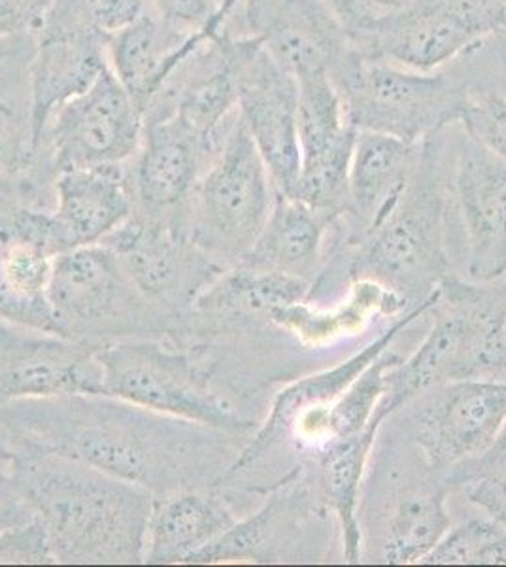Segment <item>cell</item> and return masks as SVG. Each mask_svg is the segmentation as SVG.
<instances>
[{"mask_svg": "<svg viewBox=\"0 0 506 567\" xmlns=\"http://www.w3.org/2000/svg\"><path fill=\"white\" fill-rule=\"evenodd\" d=\"M0 430L13 454L76 460L155 497L218 486L240 452L235 433L104 392L13 401Z\"/></svg>", "mask_w": 506, "mask_h": 567, "instance_id": "cell-1", "label": "cell"}, {"mask_svg": "<svg viewBox=\"0 0 506 567\" xmlns=\"http://www.w3.org/2000/svg\"><path fill=\"white\" fill-rule=\"evenodd\" d=\"M10 473L42 524L55 564H144L152 492L58 454H13Z\"/></svg>", "mask_w": 506, "mask_h": 567, "instance_id": "cell-2", "label": "cell"}, {"mask_svg": "<svg viewBox=\"0 0 506 567\" xmlns=\"http://www.w3.org/2000/svg\"><path fill=\"white\" fill-rule=\"evenodd\" d=\"M331 80L355 130L411 144L459 125L471 87L462 59L441 71L420 72L366 55L355 44Z\"/></svg>", "mask_w": 506, "mask_h": 567, "instance_id": "cell-3", "label": "cell"}, {"mask_svg": "<svg viewBox=\"0 0 506 567\" xmlns=\"http://www.w3.org/2000/svg\"><path fill=\"white\" fill-rule=\"evenodd\" d=\"M53 331L99 350L127 341H167L182 320L142 296L106 245L80 246L53 261Z\"/></svg>", "mask_w": 506, "mask_h": 567, "instance_id": "cell-4", "label": "cell"}, {"mask_svg": "<svg viewBox=\"0 0 506 567\" xmlns=\"http://www.w3.org/2000/svg\"><path fill=\"white\" fill-rule=\"evenodd\" d=\"M448 208L444 130L422 142V157L395 210L366 233L353 258V280H374L409 297L436 290L444 277V216Z\"/></svg>", "mask_w": 506, "mask_h": 567, "instance_id": "cell-5", "label": "cell"}, {"mask_svg": "<svg viewBox=\"0 0 506 567\" xmlns=\"http://www.w3.org/2000/svg\"><path fill=\"white\" fill-rule=\"evenodd\" d=\"M103 392L161 413L244 435L254 430L242 400L197 352L171 341H127L96 350Z\"/></svg>", "mask_w": 506, "mask_h": 567, "instance_id": "cell-6", "label": "cell"}, {"mask_svg": "<svg viewBox=\"0 0 506 567\" xmlns=\"http://www.w3.org/2000/svg\"><path fill=\"white\" fill-rule=\"evenodd\" d=\"M275 181L240 117H233L193 192L187 235L219 264H240L275 207Z\"/></svg>", "mask_w": 506, "mask_h": 567, "instance_id": "cell-7", "label": "cell"}, {"mask_svg": "<svg viewBox=\"0 0 506 567\" xmlns=\"http://www.w3.org/2000/svg\"><path fill=\"white\" fill-rule=\"evenodd\" d=\"M144 114L112 69L48 122L29 175L53 187L72 168L123 165L135 157L144 136Z\"/></svg>", "mask_w": 506, "mask_h": 567, "instance_id": "cell-8", "label": "cell"}, {"mask_svg": "<svg viewBox=\"0 0 506 567\" xmlns=\"http://www.w3.org/2000/svg\"><path fill=\"white\" fill-rule=\"evenodd\" d=\"M503 10L505 0H412L352 40L361 52L393 65L441 71L503 33Z\"/></svg>", "mask_w": 506, "mask_h": 567, "instance_id": "cell-9", "label": "cell"}, {"mask_svg": "<svg viewBox=\"0 0 506 567\" xmlns=\"http://www.w3.org/2000/svg\"><path fill=\"white\" fill-rule=\"evenodd\" d=\"M506 373V312L468 305L438 318L430 337L385 374L376 413L388 419L397 409L450 382L494 379Z\"/></svg>", "mask_w": 506, "mask_h": 567, "instance_id": "cell-10", "label": "cell"}, {"mask_svg": "<svg viewBox=\"0 0 506 567\" xmlns=\"http://www.w3.org/2000/svg\"><path fill=\"white\" fill-rule=\"evenodd\" d=\"M446 155L450 207L465 240V272L471 282H494L506 272V159L473 141L457 125Z\"/></svg>", "mask_w": 506, "mask_h": 567, "instance_id": "cell-11", "label": "cell"}, {"mask_svg": "<svg viewBox=\"0 0 506 567\" xmlns=\"http://www.w3.org/2000/svg\"><path fill=\"white\" fill-rule=\"evenodd\" d=\"M101 245L116 251L142 296L176 320L189 315L199 297L231 269L200 250L186 233L135 213Z\"/></svg>", "mask_w": 506, "mask_h": 567, "instance_id": "cell-12", "label": "cell"}, {"mask_svg": "<svg viewBox=\"0 0 506 567\" xmlns=\"http://www.w3.org/2000/svg\"><path fill=\"white\" fill-rule=\"evenodd\" d=\"M264 45L297 80L333 74L352 52V34L328 0H242L225 27Z\"/></svg>", "mask_w": 506, "mask_h": 567, "instance_id": "cell-13", "label": "cell"}, {"mask_svg": "<svg viewBox=\"0 0 506 567\" xmlns=\"http://www.w3.org/2000/svg\"><path fill=\"white\" fill-rule=\"evenodd\" d=\"M221 138L208 141L178 116L146 123L141 148L128 162L135 214L187 235L193 192Z\"/></svg>", "mask_w": 506, "mask_h": 567, "instance_id": "cell-14", "label": "cell"}, {"mask_svg": "<svg viewBox=\"0 0 506 567\" xmlns=\"http://www.w3.org/2000/svg\"><path fill=\"white\" fill-rule=\"evenodd\" d=\"M506 424V381L436 386L414 416V441L433 467L465 465L494 445Z\"/></svg>", "mask_w": 506, "mask_h": 567, "instance_id": "cell-15", "label": "cell"}, {"mask_svg": "<svg viewBox=\"0 0 506 567\" xmlns=\"http://www.w3.org/2000/svg\"><path fill=\"white\" fill-rule=\"evenodd\" d=\"M95 392H103L96 350L52 331L0 320V406Z\"/></svg>", "mask_w": 506, "mask_h": 567, "instance_id": "cell-16", "label": "cell"}, {"mask_svg": "<svg viewBox=\"0 0 506 567\" xmlns=\"http://www.w3.org/2000/svg\"><path fill=\"white\" fill-rule=\"evenodd\" d=\"M32 40L29 93L37 150L53 114L90 90L110 65L109 39L59 13H48Z\"/></svg>", "mask_w": 506, "mask_h": 567, "instance_id": "cell-17", "label": "cell"}, {"mask_svg": "<svg viewBox=\"0 0 506 567\" xmlns=\"http://www.w3.org/2000/svg\"><path fill=\"white\" fill-rule=\"evenodd\" d=\"M299 82L301 171L296 192L301 199L328 207L344 199L358 130L347 116L339 90L329 74Z\"/></svg>", "mask_w": 506, "mask_h": 567, "instance_id": "cell-18", "label": "cell"}, {"mask_svg": "<svg viewBox=\"0 0 506 567\" xmlns=\"http://www.w3.org/2000/svg\"><path fill=\"white\" fill-rule=\"evenodd\" d=\"M299 82L261 50L240 78L238 112L269 167L278 194L291 195L301 171Z\"/></svg>", "mask_w": 506, "mask_h": 567, "instance_id": "cell-19", "label": "cell"}, {"mask_svg": "<svg viewBox=\"0 0 506 567\" xmlns=\"http://www.w3.org/2000/svg\"><path fill=\"white\" fill-rule=\"evenodd\" d=\"M441 297H443V286H438L435 291H431L430 296L422 299L420 305L412 309V312L399 318L397 322L393 323L388 331H384L379 339L369 342L365 349L352 355L350 360L342 361L337 368L328 369L323 373L307 377V379L296 382L293 386L286 388L283 392L278 393L275 403L270 406V414L265 420V424L257 430L250 443L238 452L237 458H235L221 481L238 477L246 471H250L272 449L282 445L289 424L299 414L304 413L308 409L329 405L331 401L337 400L340 393L344 392L358 379L359 374L371 365L372 361L376 360L380 354H384L385 350H390L391 342L397 339L401 331L409 328L416 318L422 317L423 312L436 307Z\"/></svg>", "mask_w": 506, "mask_h": 567, "instance_id": "cell-20", "label": "cell"}, {"mask_svg": "<svg viewBox=\"0 0 506 567\" xmlns=\"http://www.w3.org/2000/svg\"><path fill=\"white\" fill-rule=\"evenodd\" d=\"M422 157V142L411 144L395 136L358 131L348 176V208L358 240L382 226L411 186Z\"/></svg>", "mask_w": 506, "mask_h": 567, "instance_id": "cell-21", "label": "cell"}, {"mask_svg": "<svg viewBox=\"0 0 506 567\" xmlns=\"http://www.w3.org/2000/svg\"><path fill=\"white\" fill-rule=\"evenodd\" d=\"M53 192V218L69 250L101 245L135 213L128 163L64 171Z\"/></svg>", "mask_w": 506, "mask_h": 567, "instance_id": "cell-22", "label": "cell"}, {"mask_svg": "<svg viewBox=\"0 0 506 567\" xmlns=\"http://www.w3.org/2000/svg\"><path fill=\"white\" fill-rule=\"evenodd\" d=\"M214 31L221 29L186 31L161 20L148 8L138 20L110 37V69L144 114L179 63Z\"/></svg>", "mask_w": 506, "mask_h": 567, "instance_id": "cell-23", "label": "cell"}, {"mask_svg": "<svg viewBox=\"0 0 506 567\" xmlns=\"http://www.w3.org/2000/svg\"><path fill=\"white\" fill-rule=\"evenodd\" d=\"M238 523L221 488H197L155 497L144 564H187Z\"/></svg>", "mask_w": 506, "mask_h": 567, "instance_id": "cell-24", "label": "cell"}, {"mask_svg": "<svg viewBox=\"0 0 506 567\" xmlns=\"http://www.w3.org/2000/svg\"><path fill=\"white\" fill-rule=\"evenodd\" d=\"M334 219L302 200L276 194L264 233L240 264L308 280L320 261L326 229Z\"/></svg>", "mask_w": 506, "mask_h": 567, "instance_id": "cell-25", "label": "cell"}, {"mask_svg": "<svg viewBox=\"0 0 506 567\" xmlns=\"http://www.w3.org/2000/svg\"><path fill=\"white\" fill-rule=\"evenodd\" d=\"M409 299L374 280H353L344 303L333 310L312 309L304 301L270 310L269 322L296 333L308 347H323L353 336L379 315H397Z\"/></svg>", "mask_w": 506, "mask_h": 567, "instance_id": "cell-26", "label": "cell"}, {"mask_svg": "<svg viewBox=\"0 0 506 567\" xmlns=\"http://www.w3.org/2000/svg\"><path fill=\"white\" fill-rule=\"evenodd\" d=\"M401 358L385 350L371 365L359 374L350 386L329 405L308 409L299 414L283 439H293L297 445L312 446L320 451L339 439L352 437L363 432L374 419L376 406L384 398L385 374ZM283 443V441H282Z\"/></svg>", "mask_w": 506, "mask_h": 567, "instance_id": "cell-27", "label": "cell"}, {"mask_svg": "<svg viewBox=\"0 0 506 567\" xmlns=\"http://www.w3.org/2000/svg\"><path fill=\"white\" fill-rule=\"evenodd\" d=\"M55 256L20 235L0 248V320L53 331L50 305Z\"/></svg>", "mask_w": 506, "mask_h": 567, "instance_id": "cell-28", "label": "cell"}, {"mask_svg": "<svg viewBox=\"0 0 506 567\" xmlns=\"http://www.w3.org/2000/svg\"><path fill=\"white\" fill-rule=\"evenodd\" d=\"M384 420L380 414L374 413V419L369 422L363 432L321 446L320 456H318L321 486L331 509L339 516L342 542H344V560L348 564H355L361 558V529L358 523L359 488L365 473L366 460Z\"/></svg>", "mask_w": 506, "mask_h": 567, "instance_id": "cell-29", "label": "cell"}, {"mask_svg": "<svg viewBox=\"0 0 506 567\" xmlns=\"http://www.w3.org/2000/svg\"><path fill=\"white\" fill-rule=\"evenodd\" d=\"M297 496L276 492L254 515L238 520L216 542L203 548L187 564H229V561H278L288 543L296 518Z\"/></svg>", "mask_w": 506, "mask_h": 567, "instance_id": "cell-30", "label": "cell"}, {"mask_svg": "<svg viewBox=\"0 0 506 567\" xmlns=\"http://www.w3.org/2000/svg\"><path fill=\"white\" fill-rule=\"evenodd\" d=\"M443 488L431 484L406 486L399 494L395 509L388 524L384 561L420 564L450 529V516L444 505Z\"/></svg>", "mask_w": 506, "mask_h": 567, "instance_id": "cell-31", "label": "cell"}, {"mask_svg": "<svg viewBox=\"0 0 506 567\" xmlns=\"http://www.w3.org/2000/svg\"><path fill=\"white\" fill-rule=\"evenodd\" d=\"M29 69L0 82V181L23 175L34 159Z\"/></svg>", "mask_w": 506, "mask_h": 567, "instance_id": "cell-32", "label": "cell"}, {"mask_svg": "<svg viewBox=\"0 0 506 567\" xmlns=\"http://www.w3.org/2000/svg\"><path fill=\"white\" fill-rule=\"evenodd\" d=\"M465 133L484 148L506 159V90L494 84H471L462 122Z\"/></svg>", "mask_w": 506, "mask_h": 567, "instance_id": "cell-33", "label": "cell"}, {"mask_svg": "<svg viewBox=\"0 0 506 567\" xmlns=\"http://www.w3.org/2000/svg\"><path fill=\"white\" fill-rule=\"evenodd\" d=\"M242 2V0H240ZM237 0H148V8L161 20L186 31L225 29L237 10Z\"/></svg>", "mask_w": 506, "mask_h": 567, "instance_id": "cell-34", "label": "cell"}, {"mask_svg": "<svg viewBox=\"0 0 506 567\" xmlns=\"http://www.w3.org/2000/svg\"><path fill=\"white\" fill-rule=\"evenodd\" d=\"M0 564H55L44 528L37 518L0 532Z\"/></svg>", "mask_w": 506, "mask_h": 567, "instance_id": "cell-35", "label": "cell"}, {"mask_svg": "<svg viewBox=\"0 0 506 567\" xmlns=\"http://www.w3.org/2000/svg\"><path fill=\"white\" fill-rule=\"evenodd\" d=\"M87 25L110 39L148 10V0H71Z\"/></svg>", "mask_w": 506, "mask_h": 567, "instance_id": "cell-36", "label": "cell"}, {"mask_svg": "<svg viewBox=\"0 0 506 567\" xmlns=\"http://www.w3.org/2000/svg\"><path fill=\"white\" fill-rule=\"evenodd\" d=\"M412 0H328L329 7L344 23L348 33H363L372 25L401 12Z\"/></svg>", "mask_w": 506, "mask_h": 567, "instance_id": "cell-37", "label": "cell"}, {"mask_svg": "<svg viewBox=\"0 0 506 567\" xmlns=\"http://www.w3.org/2000/svg\"><path fill=\"white\" fill-rule=\"evenodd\" d=\"M55 0H0V39H34Z\"/></svg>", "mask_w": 506, "mask_h": 567, "instance_id": "cell-38", "label": "cell"}, {"mask_svg": "<svg viewBox=\"0 0 506 567\" xmlns=\"http://www.w3.org/2000/svg\"><path fill=\"white\" fill-rule=\"evenodd\" d=\"M468 502L486 511L495 523L506 526V475L505 477H482L468 481Z\"/></svg>", "mask_w": 506, "mask_h": 567, "instance_id": "cell-39", "label": "cell"}, {"mask_svg": "<svg viewBox=\"0 0 506 567\" xmlns=\"http://www.w3.org/2000/svg\"><path fill=\"white\" fill-rule=\"evenodd\" d=\"M37 516L27 503L10 471H0V532L32 523Z\"/></svg>", "mask_w": 506, "mask_h": 567, "instance_id": "cell-40", "label": "cell"}, {"mask_svg": "<svg viewBox=\"0 0 506 567\" xmlns=\"http://www.w3.org/2000/svg\"><path fill=\"white\" fill-rule=\"evenodd\" d=\"M459 481L468 483L473 478L505 477L506 475V424L500 430L499 437L489 446L481 458L473 460L468 464L459 465Z\"/></svg>", "mask_w": 506, "mask_h": 567, "instance_id": "cell-41", "label": "cell"}, {"mask_svg": "<svg viewBox=\"0 0 506 567\" xmlns=\"http://www.w3.org/2000/svg\"><path fill=\"white\" fill-rule=\"evenodd\" d=\"M34 40L27 37L0 39V82L31 63Z\"/></svg>", "mask_w": 506, "mask_h": 567, "instance_id": "cell-42", "label": "cell"}, {"mask_svg": "<svg viewBox=\"0 0 506 567\" xmlns=\"http://www.w3.org/2000/svg\"><path fill=\"white\" fill-rule=\"evenodd\" d=\"M13 462V452L8 445L7 437H4V433L0 430V471H10L12 470Z\"/></svg>", "mask_w": 506, "mask_h": 567, "instance_id": "cell-43", "label": "cell"}, {"mask_svg": "<svg viewBox=\"0 0 506 567\" xmlns=\"http://www.w3.org/2000/svg\"><path fill=\"white\" fill-rule=\"evenodd\" d=\"M503 34L506 37V0H505V10H503Z\"/></svg>", "mask_w": 506, "mask_h": 567, "instance_id": "cell-44", "label": "cell"}]
</instances>
